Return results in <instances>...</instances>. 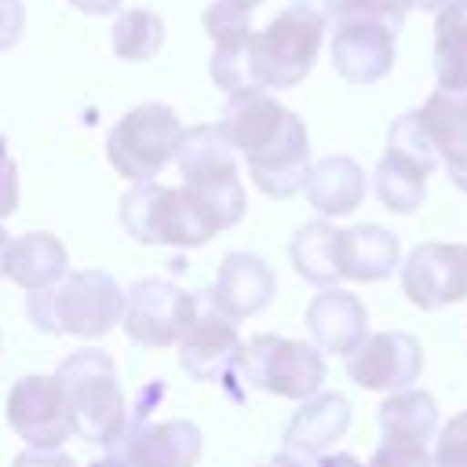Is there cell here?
I'll use <instances>...</instances> for the list:
<instances>
[{
	"label": "cell",
	"instance_id": "6da1fadb",
	"mask_svg": "<svg viewBox=\"0 0 467 467\" xmlns=\"http://www.w3.org/2000/svg\"><path fill=\"white\" fill-rule=\"evenodd\" d=\"M219 128L234 142L237 157H244L252 182L266 197L285 201L303 190L310 175V135L306 124L270 91L248 88L226 95Z\"/></svg>",
	"mask_w": 467,
	"mask_h": 467
},
{
	"label": "cell",
	"instance_id": "7a4b0ae2",
	"mask_svg": "<svg viewBox=\"0 0 467 467\" xmlns=\"http://www.w3.org/2000/svg\"><path fill=\"white\" fill-rule=\"evenodd\" d=\"M26 314L40 332L102 339L124 321V288L106 270H73L51 288L26 292Z\"/></svg>",
	"mask_w": 467,
	"mask_h": 467
},
{
	"label": "cell",
	"instance_id": "3957f363",
	"mask_svg": "<svg viewBox=\"0 0 467 467\" xmlns=\"http://www.w3.org/2000/svg\"><path fill=\"white\" fill-rule=\"evenodd\" d=\"M175 164L182 171L186 197L204 212L215 234L230 230L244 215V186L237 175V150L219 124L182 128Z\"/></svg>",
	"mask_w": 467,
	"mask_h": 467
},
{
	"label": "cell",
	"instance_id": "277c9868",
	"mask_svg": "<svg viewBox=\"0 0 467 467\" xmlns=\"http://www.w3.org/2000/svg\"><path fill=\"white\" fill-rule=\"evenodd\" d=\"M55 379L66 394L73 434L102 449L120 445L128 431V401L117 383V361L99 347H84L58 365Z\"/></svg>",
	"mask_w": 467,
	"mask_h": 467
},
{
	"label": "cell",
	"instance_id": "5b68a950",
	"mask_svg": "<svg viewBox=\"0 0 467 467\" xmlns=\"http://www.w3.org/2000/svg\"><path fill=\"white\" fill-rule=\"evenodd\" d=\"M325 29H328L325 11L292 4L266 29L252 33V40H248V77H252V88L285 91V88L303 84L306 73L314 69L317 55H321Z\"/></svg>",
	"mask_w": 467,
	"mask_h": 467
},
{
	"label": "cell",
	"instance_id": "8992f818",
	"mask_svg": "<svg viewBox=\"0 0 467 467\" xmlns=\"http://www.w3.org/2000/svg\"><path fill=\"white\" fill-rule=\"evenodd\" d=\"M120 226L139 244H168V248H197L215 237V226L179 186L164 182H135L120 197Z\"/></svg>",
	"mask_w": 467,
	"mask_h": 467
},
{
	"label": "cell",
	"instance_id": "52a82bcc",
	"mask_svg": "<svg viewBox=\"0 0 467 467\" xmlns=\"http://www.w3.org/2000/svg\"><path fill=\"white\" fill-rule=\"evenodd\" d=\"M179 139V113L164 102H142L113 124L106 139V161L128 182H153V175H161V168L175 161Z\"/></svg>",
	"mask_w": 467,
	"mask_h": 467
},
{
	"label": "cell",
	"instance_id": "ba28073f",
	"mask_svg": "<svg viewBox=\"0 0 467 467\" xmlns=\"http://www.w3.org/2000/svg\"><path fill=\"white\" fill-rule=\"evenodd\" d=\"M241 376L248 387L288 398V401H306L321 394L325 383V354L314 343L303 339H285V336H252L241 354Z\"/></svg>",
	"mask_w": 467,
	"mask_h": 467
},
{
	"label": "cell",
	"instance_id": "9c48e42d",
	"mask_svg": "<svg viewBox=\"0 0 467 467\" xmlns=\"http://www.w3.org/2000/svg\"><path fill=\"white\" fill-rule=\"evenodd\" d=\"M204 310V303L164 281V277H142L124 292V332L131 343L146 350H168L179 343V336L190 328V321Z\"/></svg>",
	"mask_w": 467,
	"mask_h": 467
},
{
	"label": "cell",
	"instance_id": "30bf717a",
	"mask_svg": "<svg viewBox=\"0 0 467 467\" xmlns=\"http://www.w3.org/2000/svg\"><path fill=\"white\" fill-rule=\"evenodd\" d=\"M241 354L244 343L234 328V321H226L223 314H215L212 306H204L190 328L179 336V365L186 376H193L197 383H219L226 387V394H234L237 401L244 398L241 390Z\"/></svg>",
	"mask_w": 467,
	"mask_h": 467
},
{
	"label": "cell",
	"instance_id": "8fae6325",
	"mask_svg": "<svg viewBox=\"0 0 467 467\" xmlns=\"http://www.w3.org/2000/svg\"><path fill=\"white\" fill-rule=\"evenodd\" d=\"M401 270V292L420 310H441L467 299V244L423 241L409 252Z\"/></svg>",
	"mask_w": 467,
	"mask_h": 467
},
{
	"label": "cell",
	"instance_id": "7c38bea8",
	"mask_svg": "<svg viewBox=\"0 0 467 467\" xmlns=\"http://www.w3.org/2000/svg\"><path fill=\"white\" fill-rule=\"evenodd\" d=\"M347 376L361 390H409L423 372V347L409 332H368L347 358Z\"/></svg>",
	"mask_w": 467,
	"mask_h": 467
},
{
	"label": "cell",
	"instance_id": "4fadbf2b",
	"mask_svg": "<svg viewBox=\"0 0 467 467\" xmlns=\"http://www.w3.org/2000/svg\"><path fill=\"white\" fill-rule=\"evenodd\" d=\"M7 423L26 449H58L73 434L69 405L55 376H22L7 394Z\"/></svg>",
	"mask_w": 467,
	"mask_h": 467
},
{
	"label": "cell",
	"instance_id": "5bb4252c",
	"mask_svg": "<svg viewBox=\"0 0 467 467\" xmlns=\"http://www.w3.org/2000/svg\"><path fill=\"white\" fill-rule=\"evenodd\" d=\"M332 66L347 84H376L394 69L398 33L368 18H332Z\"/></svg>",
	"mask_w": 467,
	"mask_h": 467
},
{
	"label": "cell",
	"instance_id": "9a60e30c",
	"mask_svg": "<svg viewBox=\"0 0 467 467\" xmlns=\"http://www.w3.org/2000/svg\"><path fill=\"white\" fill-rule=\"evenodd\" d=\"M204 449L193 420H139L120 438V460L128 467H197Z\"/></svg>",
	"mask_w": 467,
	"mask_h": 467
},
{
	"label": "cell",
	"instance_id": "2e32d148",
	"mask_svg": "<svg viewBox=\"0 0 467 467\" xmlns=\"http://www.w3.org/2000/svg\"><path fill=\"white\" fill-rule=\"evenodd\" d=\"M274 292H277V277L270 263H263L252 252H230L223 255L212 285V310L237 325L255 317L263 306H270Z\"/></svg>",
	"mask_w": 467,
	"mask_h": 467
},
{
	"label": "cell",
	"instance_id": "e0dca14e",
	"mask_svg": "<svg viewBox=\"0 0 467 467\" xmlns=\"http://www.w3.org/2000/svg\"><path fill=\"white\" fill-rule=\"evenodd\" d=\"M306 328L321 354H350L368 336V310L354 292L321 288L306 306Z\"/></svg>",
	"mask_w": 467,
	"mask_h": 467
},
{
	"label": "cell",
	"instance_id": "ac0fdd59",
	"mask_svg": "<svg viewBox=\"0 0 467 467\" xmlns=\"http://www.w3.org/2000/svg\"><path fill=\"white\" fill-rule=\"evenodd\" d=\"M420 117L438 150V161L449 171V182L467 193V88L463 91L434 88Z\"/></svg>",
	"mask_w": 467,
	"mask_h": 467
},
{
	"label": "cell",
	"instance_id": "d6986e66",
	"mask_svg": "<svg viewBox=\"0 0 467 467\" xmlns=\"http://www.w3.org/2000/svg\"><path fill=\"white\" fill-rule=\"evenodd\" d=\"M350 401L339 390H325L306 398L292 420L285 423V449L303 456H321L328 445H336L350 427Z\"/></svg>",
	"mask_w": 467,
	"mask_h": 467
},
{
	"label": "cell",
	"instance_id": "ffe728a7",
	"mask_svg": "<svg viewBox=\"0 0 467 467\" xmlns=\"http://www.w3.org/2000/svg\"><path fill=\"white\" fill-rule=\"evenodd\" d=\"M303 193L306 201L328 215V219H339V215H350L365 193H368V179L361 171V164L347 153H332V157H321L317 164H310V175L303 182Z\"/></svg>",
	"mask_w": 467,
	"mask_h": 467
},
{
	"label": "cell",
	"instance_id": "44dd1931",
	"mask_svg": "<svg viewBox=\"0 0 467 467\" xmlns=\"http://www.w3.org/2000/svg\"><path fill=\"white\" fill-rule=\"evenodd\" d=\"M401 266V244L390 230L361 223L339 230V274L343 281H383Z\"/></svg>",
	"mask_w": 467,
	"mask_h": 467
},
{
	"label": "cell",
	"instance_id": "7402d4cb",
	"mask_svg": "<svg viewBox=\"0 0 467 467\" xmlns=\"http://www.w3.org/2000/svg\"><path fill=\"white\" fill-rule=\"evenodd\" d=\"M66 274H69L66 244H62L55 234L33 230V234H22V237H15V241L7 244L4 277L15 281L18 288L40 292V288H51L55 281H62Z\"/></svg>",
	"mask_w": 467,
	"mask_h": 467
},
{
	"label": "cell",
	"instance_id": "603a6c76",
	"mask_svg": "<svg viewBox=\"0 0 467 467\" xmlns=\"http://www.w3.org/2000/svg\"><path fill=\"white\" fill-rule=\"evenodd\" d=\"M379 431L387 445L427 449L438 438V401L427 390H394L379 405Z\"/></svg>",
	"mask_w": 467,
	"mask_h": 467
},
{
	"label": "cell",
	"instance_id": "cb8c5ba5",
	"mask_svg": "<svg viewBox=\"0 0 467 467\" xmlns=\"http://www.w3.org/2000/svg\"><path fill=\"white\" fill-rule=\"evenodd\" d=\"M288 255H292L296 274L317 288H336L343 281V274H339V230L325 219L299 226L292 244H288Z\"/></svg>",
	"mask_w": 467,
	"mask_h": 467
},
{
	"label": "cell",
	"instance_id": "d4e9b609",
	"mask_svg": "<svg viewBox=\"0 0 467 467\" xmlns=\"http://www.w3.org/2000/svg\"><path fill=\"white\" fill-rule=\"evenodd\" d=\"M427 168L401 157V153H383L379 164H376V175H372V190L379 197L383 208L398 212V215H409L416 212L423 201H427Z\"/></svg>",
	"mask_w": 467,
	"mask_h": 467
},
{
	"label": "cell",
	"instance_id": "484cf974",
	"mask_svg": "<svg viewBox=\"0 0 467 467\" xmlns=\"http://www.w3.org/2000/svg\"><path fill=\"white\" fill-rule=\"evenodd\" d=\"M164 44V22L150 7H128L117 11V22L109 29V47L124 62H150Z\"/></svg>",
	"mask_w": 467,
	"mask_h": 467
},
{
	"label": "cell",
	"instance_id": "4316f807",
	"mask_svg": "<svg viewBox=\"0 0 467 467\" xmlns=\"http://www.w3.org/2000/svg\"><path fill=\"white\" fill-rule=\"evenodd\" d=\"M387 150L390 153H401V157H409L416 164H423L427 171L438 168V150H434V142H431V135L423 128L420 109H409V113L394 117V124L387 128Z\"/></svg>",
	"mask_w": 467,
	"mask_h": 467
},
{
	"label": "cell",
	"instance_id": "83f0119b",
	"mask_svg": "<svg viewBox=\"0 0 467 467\" xmlns=\"http://www.w3.org/2000/svg\"><path fill=\"white\" fill-rule=\"evenodd\" d=\"M405 15H409L405 0H332L325 7V22H332V18H368V22L390 26L394 33H401Z\"/></svg>",
	"mask_w": 467,
	"mask_h": 467
},
{
	"label": "cell",
	"instance_id": "f1b7e54d",
	"mask_svg": "<svg viewBox=\"0 0 467 467\" xmlns=\"http://www.w3.org/2000/svg\"><path fill=\"white\" fill-rule=\"evenodd\" d=\"M204 33L215 40V44H237V40H248L255 29H252V11L248 7H237L234 0H215L208 4L204 11Z\"/></svg>",
	"mask_w": 467,
	"mask_h": 467
},
{
	"label": "cell",
	"instance_id": "f546056e",
	"mask_svg": "<svg viewBox=\"0 0 467 467\" xmlns=\"http://www.w3.org/2000/svg\"><path fill=\"white\" fill-rule=\"evenodd\" d=\"M431 467H467V412H456L438 431Z\"/></svg>",
	"mask_w": 467,
	"mask_h": 467
},
{
	"label": "cell",
	"instance_id": "4dcf8cb0",
	"mask_svg": "<svg viewBox=\"0 0 467 467\" xmlns=\"http://www.w3.org/2000/svg\"><path fill=\"white\" fill-rule=\"evenodd\" d=\"M18 197H22V190H18V164L11 161V153H7V146L0 139V219L18 212Z\"/></svg>",
	"mask_w": 467,
	"mask_h": 467
},
{
	"label": "cell",
	"instance_id": "1f68e13d",
	"mask_svg": "<svg viewBox=\"0 0 467 467\" xmlns=\"http://www.w3.org/2000/svg\"><path fill=\"white\" fill-rule=\"evenodd\" d=\"M365 467H431L427 449H401V445H379Z\"/></svg>",
	"mask_w": 467,
	"mask_h": 467
},
{
	"label": "cell",
	"instance_id": "d6a6232c",
	"mask_svg": "<svg viewBox=\"0 0 467 467\" xmlns=\"http://www.w3.org/2000/svg\"><path fill=\"white\" fill-rule=\"evenodd\" d=\"M26 29V7L22 0H0V51L15 47Z\"/></svg>",
	"mask_w": 467,
	"mask_h": 467
},
{
	"label": "cell",
	"instance_id": "836d02e7",
	"mask_svg": "<svg viewBox=\"0 0 467 467\" xmlns=\"http://www.w3.org/2000/svg\"><path fill=\"white\" fill-rule=\"evenodd\" d=\"M11 467H77V460L58 449H26L15 456Z\"/></svg>",
	"mask_w": 467,
	"mask_h": 467
},
{
	"label": "cell",
	"instance_id": "e575fe53",
	"mask_svg": "<svg viewBox=\"0 0 467 467\" xmlns=\"http://www.w3.org/2000/svg\"><path fill=\"white\" fill-rule=\"evenodd\" d=\"M259 467H314V456H303V452L281 449V452H274L270 460H263Z\"/></svg>",
	"mask_w": 467,
	"mask_h": 467
},
{
	"label": "cell",
	"instance_id": "d590c367",
	"mask_svg": "<svg viewBox=\"0 0 467 467\" xmlns=\"http://www.w3.org/2000/svg\"><path fill=\"white\" fill-rule=\"evenodd\" d=\"M69 4L84 15H117L124 0H69Z\"/></svg>",
	"mask_w": 467,
	"mask_h": 467
},
{
	"label": "cell",
	"instance_id": "8d00e7d4",
	"mask_svg": "<svg viewBox=\"0 0 467 467\" xmlns=\"http://www.w3.org/2000/svg\"><path fill=\"white\" fill-rule=\"evenodd\" d=\"M314 467H365V463L350 452H328V456H317Z\"/></svg>",
	"mask_w": 467,
	"mask_h": 467
},
{
	"label": "cell",
	"instance_id": "74e56055",
	"mask_svg": "<svg viewBox=\"0 0 467 467\" xmlns=\"http://www.w3.org/2000/svg\"><path fill=\"white\" fill-rule=\"evenodd\" d=\"M445 11H449V18L456 22V29L463 33V40H467V4H463V0H449Z\"/></svg>",
	"mask_w": 467,
	"mask_h": 467
},
{
	"label": "cell",
	"instance_id": "f35d334b",
	"mask_svg": "<svg viewBox=\"0 0 467 467\" xmlns=\"http://www.w3.org/2000/svg\"><path fill=\"white\" fill-rule=\"evenodd\" d=\"M405 4H409V11H412V7H416V11H441L449 0H405Z\"/></svg>",
	"mask_w": 467,
	"mask_h": 467
},
{
	"label": "cell",
	"instance_id": "ab89813d",
	"mask_svg": "<svg viewBox=\"0 0 467 467\" xmlns=\"http://www.w3.org/2000/svg\"><path fill=\"white\" fill-rule=\"evenodd\" d=\"M88 467H128L120 456H102V460H95V463H88Z\"/></svg>",
	"mask_w": 467,
	"mask_h": 467
},
{
	"label": "cell",
	"instance_id": "60d3db41",
	"mask_svg": "<svg viewBox=\"0 0 467 467\" xmlns=\"http://www.w3.org/2000/svg\"><path fill=\"white\" fill-rule=\"evenodd\" d=\"M292 4H299V7H314V11H325L332 0H292Z\"/></svg>",
	"mask_w": 467,
	"mask_h": 467
},
{
	"label": "cell",
	"instance_id": "b9f144b4",
	"mask_svg": "<svg viewBox=\"0 0 467 467\" xmlns=\"http://www.w3.org/2000/svg\"><path fill=\"white\" fill-rule=\"evenodd\" d=\"M7 244H11V237H7V230L0 226V274H4V255H7Z\"/></svg>",
	"mask_w": 467,
	"mask_h": 467
},
{
	"label": "cell",
	"instance_id": "7bdbcfd3",
	"mask_svg": "<svg viewBox=\"0 0 467 467\" xmlns=\"http://www.w3.org/2000/svg\"><path fill=\"white\" fill-rule=\"evenodd\" d=\"M234 4H237V7H248V11H252V7H259L263 0H234Z\"/></svg>",
	"mask_w": 467,
	"mask_h": 467
},
{
	"label": "cell",
	"instance_id": "ee69618b",
	"mask_svg": "<svg viewBox=\"0 0 467 467\" xmlns=\"http://www.w3.org/2000/svg\"><path fill=\"white\" fill-rule=\"evenodd\" d=\"M463 4H467V0H463Z\"/></svg>",
	"mask_w": 467,
	"mask_h": 467
}]
</instances>
